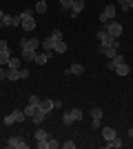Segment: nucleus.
Wrapping results in <instances>:
<instances>
[{"mask_svg": "<svg viewBox=\"0 0 133 149\" xmlns=\"http://www.w3.org/2000/svg\"><path fill=\"white\" fill-rule=\"evenodd\" d=\"M82 118H84V111H82V109H78V107H73V109H69V111H64V116H62L64 125L78 123V120H82Z\"/></svg>", "mask_w": 133, "mask_h": 149, "instance_id": "f257e3e1", "label": "nucleus"}, {"mask_svg": "<svg viewBox=\"0 0 133 149\" xmlns=\"http://www.w3.org/2000/svg\"><path fill=\"white\" fill-rule=\"evenodd\" d=\"M98 38H100V45H109V47H115V49H120V42H118V38H113L107 29H100V31H98Z\"/></svg>", "mask_w": 133, "mask_h": 149, "instance_id": "f03ea898", "label": "nucleus"}, {"mask_svg": "<svg viewBox=\"0 0 133 149\" xmlns=\"http://www.w3.org/2000/svg\"><path fill=\"white\" fill-rule=\"evenodd\" d=\"M27 116H25V109H13L9 116H5V125H13V123H25Z\"/></svg>", "mask_w": 133, "mask_h": 149, "instance_id": "7ed1b4c3", "label": "nucleus"}, {"mask_svg": "<svg viewBox=\"0 0 133 149\" xmlns=\"http://www.w3.org/2000/svg\"><path fill=\"white\" fill-rule=\"evenodd\" d=\"M40 47L38 38H20V51H36Z\"/></svg>", "mask_w": 133, "mask_h": 149, "instance_id": "20e7f679", "label": "nucleus"}, {"mask_svg": "<svg viewBox=\"0 0 133 149\" xmlns=\"http://www.w3.org/2000/svg\"><path fill=\"white\" fill-rule=\"evenodd\" d=\"M115 11H118V9H115V5H107V7L100 11V22H102V25H107L109 20H113V18H115Z\"/></svg>", "mask_w": 133, "mask_h": 149, "instance_id": "39448f33", "label": "nucleus"}, {"mask_svg": "<svg viewBox=\"0 0 133 149\" xmlns=\"http://www.w3.org/2000/svg\"><path fill=\"white\" fill-rule=\"evenodd\" d=\"M7 147L9 149H29V143H25V138H20V136H11L7 140Z\"/></svg>", "mask_w": 133, "mask_h": 149, "instance_id": "423d86ee", "label": "nucleus"}, {"mask_svg": "<svg viewBox=\"0 0 133 149\" xmlns=\"http://www.w3.org/2000/svg\"><path fill=\"white\" fill-rule=\"evenodd\" d=\"M20 18H22V29L25 31H33L36 29V20L31 18V11H22Z\"/></svg>", "mask_w": 133, "mask_h": 149, "instance_id": "0eeeda50", "label": "nucleus"}, {"mask_svg": "<svg viewBox=\"0 0 133 149\" xmlns=\"http://www.w3.org/2000/svg\"><path fill=\"white\" fill-rule=\"evenodd\" d=\"M104 29H107V31H109V33H111L113 38H118V36H122V31H124V27H122L120 22H115V20H109Z\"/></svg>", "mask_w": 133, "mask_h": 149, "instance_id": "6e6552de", "label": "nucleus"}, {"mask_svg": "<svg viewBox=\"0 0 133 149\" xmlns=\"http://www.w3.org/2000/svg\"><path fill=\"white\" fill-rule=\"evenodd\" d=\"M9 45H7V40H0V65H7L9 62Z\"/></svg>", "mask_w": 133, "mask_h": 149, "instance_id": "1a4fd4ad", "label": "nucleus"}, {"mask_svg": "<svg viewBox=\"0 0 133 149\" xmlns=\"http://www.w3.org/2000/svg\"><path fill=\"white\" fill-rule=\"evenodd\" d=\"M122 62H127V60H124V56H122V54H115V56H113V58H111V60H109V65H107V69H109V71H115V69L120 67Z\"/></svg>", "mask_w": 133, "mask_h": 149, "instance_id": "9d476101", "label": "nucleus"}, {"mask_svg": "<svg viewBox=\"0 0 133 149\" xmlns=\"http://www.w3.org/2000/svg\"><path fill=\"white\" fill-rule=\"evenodd\" d=\"M98 54H102V56H107L109 60H111V58L118 54V49H115V47H109V45H100V47H98Z\"/></svg>", "mask_w": 133, "mask_h": 149, "instance_id": "9b49d317", "label": "nucleus"}, {"mask_svg": "<svg viewBox=\"0 0 133 149\" xmlns=\"http://www.w3.org/2000/svg\"><path fill=\"white\" fill-rule=\"evenodd\" d=\"M84 5H87V0H73V5H71V16L76 18L78 13L84 11Z\"/></svg>", "mask_w": 133, "mask_h": 149, "instance_id": "f8f14e48", "label": "nucleus"}, {"mask_svg": "<svg viewBox=\"0 0 133 149\" xmlns=\"http://www.w3.org/2000/svg\"><path fill=\"white\" fill-rule=\"evenodd\" d=\"M51 109H53V100H49V98L40 100V107H38V111H42V113H49Z\"/></svg>", "mask_w": 133, "mask_h": 149, "instance_id": "ddd939ff", "label": "nucleus"}, {"mask_svg": "<svg viewBox=\"0 0 133 149\" xmlns=\"http://www.w3.org/2000/svg\"><path fill=\"white\" fill-rule=\"evenodd\" d=\"M115 136H118V131H115L113 127H102V138H104V140H113Z\"/></svg>", "mask_w": 133, "mask_h": 149, "instance_id": "4468645a", "label": "nucleus"}, {"mask_svg": "<svg viewBox=\"0 0 133 149\" xmlns=\"http://www.w3.org/2000/svg\"><path fill=\"white\" fill-rule=\"evenodd\" d=\"M67 74H73V76H80V74H84V67L80 65V62H73L69 69H67Z\"/></svg>", "mask_w": 133, "mask_h": 149, "instance_id": "2eb2a0df", "label": "nucleus"}, {"mask_svg": "<svg viewBox=\"0 0 133 149\" xmlns=\"http://www.w3.org/2000/svg\"><path fill=\"white\" fill-rule=\"evenodd\" d=\"M122 147H124V143H122L118 136H115L113 140H107V149H122Z\"/></svg>", "mask_w": 133, "mask_h": 149, "instance_id": "dca6fc26", "label": "nucleus"}, {"mask_svg": "<svg viewBox=\"0 0 133 149\" xmlns=\"http://www.w3.org/2000/svg\"><path fill=\"white\" fill-rule=\"evenodd\" d=\"M51 56H53V54H47V51H44V54H36V58H33V62H36V65H44V62L49 60Z\"/></svg>", "mask_w": 133, "mask_h": 149, "instance_id": "f3484780", "label": "nucleus"}, {"mask_svg": "<svg viewBox=\"0 0 133 149\" xmlns=\"http://www.w3.org/2000/svg\"><path fill=\"white\" fill-rule=\"evenodd\" d=\"M20 65H22V58H20V56L9 58V62H7V67H9V69H20Z\"/></svg>", "mask_w": 133, "mask_h": 149, "instance_id": "a211bd4d", "label": "nucleus"}, {"mask_svg": "<svg viewBox=\"0 0 133 149\" xmlns=\"http://www.w3.org/2000/svg\"><path fill=\"white\" fill-rule=\"evenodd\" d=\"M53 54H67V42H64V40L53 42Z\"/></svg>", "mask_w": 133, "mask_h": 149, "instance_id": "6ab92c4d", "label": "nucleus"}, {"mask_svg": "<svg viewBox=\"0 0 133 149\" xmlns=\"http://www.w3.org/2000/svg\"><path fill=\"white\" fill-rule=\"evenodd\" d=\"M36 140H38V143H44V140H49V134H47L42 127H38V129H36Z\"/></svg>", "mask_w": 133, "mask_h": 149, "instance_id": "aec40b11", "label": "nucleus"}, {"mask_svg": "<svg viewBox=\"0 0 133 149\" xmlns=\"http://www.w3.org/2000/svg\"><path fill=\"white\" fill-rule=\"evenodd\" d=\"M44 118H47V113H42V111H36V113L31 116V123H33V125H42V123H44Z\"/></svg>", "mask_w": 133, "mask_h": 149, "instance_id": "412c9836", "label": "nucleus"}, {"mask_svg": "<svg viewBox=\"0 0 133 149\" xmlns=\"http://www.w3.org/2000/svg\"><path fill=\"white\" fill-rule=\"evenodd\" d=\"M115 74H118V76H129V74H131V67H129L127 62H122L120 67L115 69Z\"/></svg>", "mask_w": 133, "mask_h": 149, "instance_id": "4be33fe9", "label": "nucleus"}, {"mask_svg": "<svg viewBox=\"0 0 133 149\" xmlns=\"http://www.w3.org/2000/svg\"><path fill=\"white\" fill-rule=\"evenodd\" d=\"M40 47H42V49L47 51V54H53V40H51V38L42 40V42H40Z\"/></svg>", "mask_w": 133, "mask_h": 149, "instance_id": "5701e85b", "label": "nucleus"}, {"mask_svg": "<svg viewBox=\"0 0 133 149\" xmlns=\"http://www.w3.org/2000/svg\"><path fill=\"white\" fill-rule=\"evenodd\" d=\"M0 27H13V16H9V13H5V18L0 20Z\"/></svg>", "mask_w": 133, "mask_h": 149, "instance_id": "b1692460", "label": "nucleus"}, {"mask_svg": "<svg viewBox=\"0 0 133 149\" xmlns=\"http://www.w3.org/2000/svg\"><path fill=\"white\" fill-rule=\"evenodd\" d=\"M47 11V0H38L36 2V13H44Z\"/></svg>", "mask_w": 133, "mask_h": 149, "instance_id": "393cba45", "label": "nucleus"}, {"mask_svg": "<svg viewBox=\"0 0 133 149\" xmlns=\"http://www.w3.org/2000/svg\"><path fill=\"white\" fill-rule=\"evenodd\" d=\"M91 118L102 120V107H91Z\"/></svg>", "mask_w": 133, "mask_h": 149, "instance_id": "a878e982", "label": "nucleus"}, {"mask_svg": "<svg viewBox=\"0 0 133 149\" xmlns=\"http://www.w3.org/2000/svg\"><path fill=\"white\" fill-rule=\"evenodd\" d=\"M51 40H53V42H60V40H62V31L53 29V31H51Z\"/></svg>", "mask_w": 133, "mask_h": 149, "instance_id": "bb28decb", "label": "nucleus"}, {"mask_svg": "<svg viewBox=\"0 0 133 149\" xmlns=\"http://www.w3.org/2000/svg\"><path fill=\"white\" fill-rule=\"evenodd\" d=\"M20 54H22V56H20V58H22V60H27V62L36 58V51H20Z\"/></svg>", "mask_w": 133, "mask_h": 149, "instance_id": "cd10ccee", "label": "nucleus"}, {"mask_svg": "<svg viewBox=\"0 0 133 149\" xmlns=\"http://www.w3.org/2000/svg\"><path fill=\"white\" fill-rule=\"evenodd\" d=\"M29 105H31L33 109H38V107H40V98H38V96H31V98H29Z\"/></svg>", "mask_w": 133, "mask_h": 149, "instance_id": "c85d7f7f", "label": "nucleus"}, {"mask_svg": "<svg viewBox=\"0 0 133 149\" xmlns=\"http://www.w3.org/2000/svg\"><path fill=\"white\" fill-rule=\"evenodd\" d=\"M60 147L62 149H76V143H73V140H67V143H62Z\"/></svg>", "mask_w": 133, "mask_h": 149, "instance_id": "c756f323", "label": "nucleus"}, {"mask_svg": "<svg viewBox=\"0 0 133 149\" xmlns=\"http://www.w3.org/2000/svg\"><path fill=\"white\" fill-rule=\"evenodd\" d=\"M91 127H93V129H100V127H102V123H100L98 118H91Z\"/></svg>", "mask_w": 133, "mask_h": 149, "instance_id": "7c9ffc66", "label": "nucleus"}, {"mask_svg": "<svg viewBox=\"0 0 133 149\" xmlns=\"http://www.w3.org/2000/svg\"><path fill=\"white\" fill-rule=\"evenodd\" d=\"M18 74H20V80H25V78H29V71H27V69H18Z\"/></svg>", "mask_w": 133, "mask_h": 149, "instance_id": "2f4dec72", "label": "nucleus"}, {"mask_svg": "<svg viewBox=\"0 0 133 149\" xmlns=\"http://www.w3.org/2000/svg\"><path fill=\"white\" fill-rule=\"evenodd\" d=\"M60 5H62L64 9H71V5H73V0H60Z\"/></svg>", "mask_w": 133, "mask_h": 149, "instance_id": "473e14b6", "label": "nucleus"}, {"mask_svg": "<svg viewBox=\"0 0 133 149\" xmlns=\"http://www.w3.org/2000/svg\"><path fill=\"white\" fill-rule=\"evenodd\" d=\"M120 9H122V11H129L131 7H129V2H127V0H120Z\"/></svg>", "mask_w": 133, "mask_h": 149, "instance_id": "72a5a7b5", "label": "nucleus"}, {"mask_svg": "<svg viewBox=\"0 0 133 149\" xmlns=\"http://www.w3.org/2000/svg\"><path fill=\"white\" fill-rule=\"evenodd\" d=\"M0 80H7V69L0 65Z\"/></svg>", "mask_w": 133, "mask_h": 149, "instance_id": "f704fd0d", "label": "nucleus"}, {"mask_svg": "<svg viewBox=\"0 0 133 149\" xmlns=\"http://www.w3.org/2000/svg\"><path fill=\"white\" fill-rule=\"evenodd\" d=\"M18 25H22V18H20V16H13V27H18Z\"/></svg>", "mask_w": 133, "mask_h": 149, "instance_id": "c9c22d12", "label": "nucleus"}, {"mask_svg": "<svg viewBox=\"0 0 133 149\" xmlns=\"http://www.w3.org/2000/svg\"><path fill=\"white\" fill-rule=\"evenodd\" d=\"M2 18H5V11H2V9H0V20H2Z\"/></svg>", "mask_w": 133, "mask_h": 149, "instance_id": "e433bc0d", "label": "nucleus"}, {"mask_svg": "<svg viewBox=\"0 0 133 149\" xmlns=\"http://www.w3.org/2000/svg\"><path fill=\"white\" fill-rule=\"evenodd\" d=\"M129 136H131V138H133V127H131V129H129Z\"/></svg>", "mask_w": 133, "mask_h": 149, "instance_id": "4c0bfd02", "label": "nucleus"}, {"mask_svg": "<svg viewBox=\"0 0 133 149\" xmlns=\"http://www.w3.org/2000/svg\"><path fill=\"white\" fill-rule=\"evenodd\" d=\"M127 2H129V7H133V0H127Z\"/></svg>", "mask_w": 133, "mask_h": 149, "instance_id": "58836bf2", "label": "nucleus"}]
</instances>
